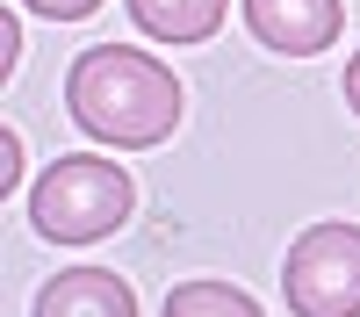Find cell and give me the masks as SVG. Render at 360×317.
Here are the masks:
<instances>
[{
  "label": "cell",
  "instance_id": "10",
  "mask_svg": "<svg viewBox=\"0 0 360 317\" xmlns=\"http://www.w3.org/2000/svg\"><path fill=\"white\" fill-rule=\"evenodd\" d=\"M339 86H346V108L360 115V51H353V65H346V79H339Z\"/></svg>",
  "mask_w": 360,
  "mask_h": 317
},
{
  "label": "cell",
  "instance_id": "5",
  "mask_svg": "<svg viewBox=\"0 0 360 317\" xmlns=\"http://www.w3.org/2000/svg\"><path fill=\"white\" fill-rule=\"evenodd\" d=\"M37 317H137V296L108 267H65L37 288Z\"/></svg>",
  "mask_w": 360,
  "mask_h": 317
},
{
  "label": "cell",
  "instance_id": "4",
  "mask_svg": "<svg viewBox=\"0 0 360 317\" xmlns=\"http://www.w3.org/2000/svg\"><path fill=\"white\" fill-rule=\"evenodd\" d=\"M245 29L281 58H317L346 29V0H245Z\"/></svg>",
  "mask_w": 360,
  "mask_h": 317
},
{
  "label": "cell",
  "instance_id": "1",
  "mask_svg": "<svg viewBox=\"0 0 360 317\" xmlns=\"http://www.w3.org/2000/svg\"><path fill=\"white\" fill-rule=\"evenodd\" d=\"M65 108L94 144H166L180 123V79L152 51L94 44L65 72Z\"/></svg>",
  "mask_w": 360,
  "mask_h": 317
},
{
  "label": "cell",
  "instance_id": "9",
  "mask_svg": "<svg viewBox=\"0 0 360 317\" xmlns=\"http://www.w3.org/2000/svg\"><path fill=\"white\" fill-rule=\"evenodd\" d=\"M15 181H22V137L0 130V188H15Z\"/></svg>",
  "mask_w": 360,
  "mask_h": 317
},
{
  "label": "cell",
  "instance_id": "7",
  "mask_svg": "<svg viewBox=\"0 0 360 317\" xmlns=\"http://www.w3.org/2000/svg\"><path fill=\"white\" fill-rule=\"evenodd\" d=\"M159 317H259V303L231 281H180V288H166Z\"/></svg>",
  "mask_w": 360,
  "mask_h": 317
},
{
  "label": "cell",
  "instance_id": "6",
  "mask_svg": "<svg viewBox=\"0 0 360 317\" xmlns=\"http://www.w3.org/2000/svg\"><path fill=\"white\" fill-rule=\"evenodd\" d=\"M231 0H130V22L159 44H202L209 29H224Z\"/></svg>",
  "mask_w": 360,
  "mask_h": 317
},
{
  "label": "cell",
  "instance_id": "8",
  "mask_svg": "<svg viewBox=\"0 0 360 317\" xmlns=\"http://www.w3.org/2000/svg\"><path fill=\"white\" fill-rule=\"evenodd\" d=\"M37 15H51V22H79V15H94L101 0H29Z\"/></svg>",
  "mask_w": 360,
  "mask_h": 317
},
{
  "label": "cell",
  "instance_id": "3",
  "mask_svg": "<svg viewBox=\"0 0 360 317\" xmlns=\"http://www.w3.org/2000/svg\"><path fill=\"white\" fill-rule=\"evenodd\" d=\"M295 317H360V224H310L281 259Z\"/></svg>",
  "mask_w": 360,
  "mask_h": 317
},
{
  "label": "cell",
  "instance_id": "2",
  "mask_svg": "<svg viewBox=\"0 0 360 317\" xmlns=\"http://www.w3.org/2000/svg\"><path fill=\"white\" fill-rule=\"evenodd\" d=\"M130 202H137V188H130V173L115 159L72 152V159L44 166V181L29 188V224L51 245H94L115 224H130Z\"/></svg>",
  "mask_w": 360,
  "mask_h": 317
}]
</instances>
